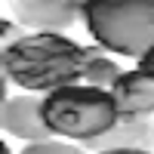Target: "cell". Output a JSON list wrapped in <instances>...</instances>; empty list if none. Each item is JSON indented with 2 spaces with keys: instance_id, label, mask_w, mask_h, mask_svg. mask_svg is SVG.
Returning <instances> with one entry per match:
<instances>
[{
  "instance_id": "14",
  "label": "cell",
  "mask_w": 154,
  "mask_h": 154,
  "mask_svg": "<svg viewBox=\"0 0 154 154\" xmlns=\"http://www.w3.org/2000/svg\"><path fill=\"white\" fill-rule=\"evenodd\" d=\"M0 154H12V151H9V145H6V142H0Z\"/></svg>"
},
{
  "instance_id": "1",
  "label": "cell",
  "mask_w": 154,
  "mask_h": 154,
  "mask_svg": "<svg viewBox=\"0 0 154 154\" xmlns=\"http://www.w3.org/2000/svg\"><path fill=\"white\" fill-rule=\"evenodd\" d=\"M83 65L86 46L62 31H28L0 53V68L25 93H53L77 83L83 80Z\"/></svg>"
},
{
  "instance_id": "3",
  "label": "cell",
  "mask_w": 154,
  "mask_h": 154,
  "mask_svg": "<svg viewBox=\"0 0 154 154\" xmlns=\"http://www.w3.org/2000/svg\"><path fill=\"white\" fill-rule=\"evenodd\" d=\"M83 25L108 53L139 59L154 46V0H86Z\"/></svg>"
},
{
  "instance_id": "8",
  "label": "cell",
  "mask_w": 154,
  "mask_h": 154,
  "mask_svg": "<svg viewBox=\"0 0 154 154\" xmlns=\"http://www.w3.org/2000/svg\"><path fill=\"white\" fill-rule=\"evenodd\" d=\"M123 74V68L117 65L114 53H108L105 46H86V65H83V83H93L102 89H111L117 83V77Z\"/></svg>"
},
{
  "instance_id": "9",
  "label": "cell",
  "mask_w": 154,
  "mask_h": 154,
  "mask_svg": "<svg viewBox=\"0 0 154 154\" xmlns=\"http://www.w3.org/2000/svg\"><path fill=\"white\" fill-rule=\"evenodd\" d=\"M19 154H86V148L80 145V142H59V139L53 136V139H40V142H25V148L19 151Z\"/></svg>"
},
{
  "instance_id": "10",
  "label": "cell",
  "mask_w": 154,
  "mask_h": 154,
  "mask_svg": "<svg viewBox=\"0 0 154 154\" xmlns=\"http://www.w3.org/2000/svg\"><path fill=\"white\" fill-rule=\"evenodd\" d=\"M0 37H3V46H6V43H16L19 37H25V28H22L12 16H6L3 22H0Z\"/></svg>"
},
{
  "instance_id": "6",
  "label": "cell",
  "mask_w": 154,
  "mask_h": 154,
  "mask_svg": "<svg viewBox=\"0 0 154 154\" xmlns=\"http://www.w3.org/2000/svg\"><path fill=\"white\" fill-rule=\"evenodd\" d=\"M89 151H111V148H145L154 151V117L151 114H120L108 133L89 142H80Z\"/></svg>"
},
{
  "instance_id": "2",
  "label": "cell",
  "mask_w": 154,
  "mask_h": 154,
  "mask_svg": "<svg viewBox=\"0 0 154 154\" xmlns=\"http://www.w3.org/2000/svg\"><path fill=\"white\" fill-rule=\"evenodd\" d=\"M43 117L56 136H65L71 142H89L108 133L117 123L120 111L111 89L93 83H68L43 93Z\"/></svg>"
},
{
  "instance_id": "12",
  "label": "cell",
  "mask_w": 154,
  "mask_h": 154,
  "mask_svg": "<svg viewBox=\"0 0 154 154\" xmlns=\"http://www.w3.org/2000/svg\"><path fill=\"white\" fill-rule=\"evenodd\" d=\"M9 86H12V77H9L3 68H0V99H3V102L9 99Z\"/></svg>"
},
{
  "instance_id": "13",
  "label": "cell",
  "mask_w": 154,
  "mask_h": 154,
  "mask_svg": "<svg viewBox=\"0 0 154 154\" xmlns=\"http://www.w3.org/2000/svg\"><path fill=\"white\" fill-rule=\"evenodd\" d=\"M93 154H154L145 148H111V151H93Z\"/></svg>"
},
{
  "instance_id": "7",
  "label": "cell",
  "mask_w": 154,
  "mask_h": 154,
  "mask_svg": "<svg viewBox=\"0 0 154 154\" xmlns=\"http://www.w3.org/2000/svg\"><path fill=\"white\" fill-rule=\"evenodd\" d=\"M120 114H154V74L145 71H123L117 83L111 86Z\"/></svg>"
},
{
  "instance_id": "4",
  "label": "cell",
  "mask_w": 154,
  "mask_h": 154,
  "mask_svg": "<svg viewBox=\"0 0 154 154\" xmlns=\"http://www.w3.org/2000/svg\"><path fill=\"white\" fill-rule=\"evenodd\" d=\"M86 0H9V16L25 31H65L83 19Z\"/></svg>"
},
{
  "instance_id": "11",
  "label": "cell",
  "mask_w": 154,
  "mask_h": 154,
  "mask_svg": "<svg viewBox=\"0 0 154 154\" xmlns=\"http://www.w3.org/2000/svg\"><path fill=\"white\" fill-rule=\"evenodd\" d=\"M136 62H139V71H145V74H154V46H151V49H145V53L139 56Z\"/></svg>"
},
{
  "instance_id": "5",
  "label": "cell",
  "mask_w": 154,
  "mask_h": 154,
  "mask_svg": "<svg viewBox=\"0 0 154 154\" xmlns=\"http://www.w3.org/2000/svg\"><path fill=\"white\" fill-rule=\"evenodd\" d=\"M0 123H3L6 136H16L22 142H40V139H53V126L43 117V96L25 93V96H9L0 111Z\"/></svg>"
}]
</instances>
